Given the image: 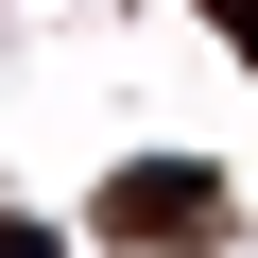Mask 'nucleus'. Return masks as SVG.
Returning <instances> with one entry per match:
<instances>
[{"instance_id": "3", "label": "nucleus", "mask_w": 258, "mask_h": 258, "mask_svg": "<svg viewBox=\"0 0 258 258\" xmlns=\"http://www.w3.org/2000/svg\"><path fill=\"white\" fill-rule=\"evenodd\" d=\"M207 18H224V35H241V52H258V0H207Z\"/></svg>"}, {"instance_id": "2", "label": "nucleus", "mask_w": 258, "mask_h": 258, "mask_svg": "<svg viewBox=\"0 0 258 258\" xmlns=\"http://www.w3.org/2000/svg\"><path fill=\"white\" fill-rule=\"evenodd\" d=\"M0 258H52V224H18V207H0Z\"/></svg>"}, {"instance_id": "1", "label": "nucleus", "mask_w": 258, "mask_h": 258, "mask_svg": "<svg viewBox=\"0 0 258 258\" xmlns=\"http://www.w3.org/2000/svg\"><path fill=\"white\" fill-rule=\"evenodd\" d=\"M103 224H120V241H207V224H224V189H207V172H120V189H103Z\"/></svg>"}]
</instances>
